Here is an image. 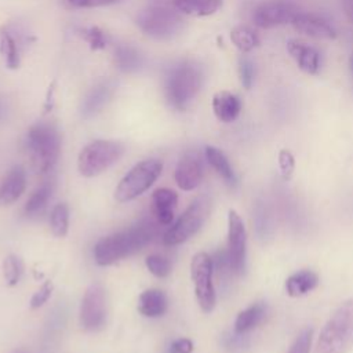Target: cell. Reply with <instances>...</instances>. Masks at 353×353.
<instances>
[{
  "label": "cell",
  "instance_id": "cell-1",
  "mask_svg": "<svg viewBox=\"0 0 353 353\" xmlns=\"http://www.w3.org/2000/svg\"><path fill=\"white\" fill-rule=\"evenodd\" d=\"M156 234L152 219L142 218L128 229L102 237L94 245V259L99 266L113 265L148 245Z\"/></svg>",
  "mask_w": 353,
  "mask_h": 353
},
{
  "label": "cell",
  "instance_id": "cell-2",
  "mask_svg": "<svg viewBox=\"0 0 353 353\" xmlns=\"http://www.w3.org/2000/svg\"><path fill=\"white\" fill-rule=\"evenodd\" d=\"M203 81V68L197 62L186 59L172 65L164 81L167 102L176 110H185L199 94Z\"/></svg>",
  "mask_w": 353,
  "mask_h": 353
},
{
  "label": "cell",
  "instance_id": "cell-3",
  "mask_svg": "<svg viewBox=\"0 0 353 353\" xmlns=\"http://www.w3.org/2000/svg\"><path fill=\"white\" fill-rule=\"evenodd\" d=\"M353 347V298L331 314L320 331L313 353H349Z\"/></svg>",
  "mask_w": 353,
  "mask_h": 353
},
{
  "label": "cell",
  "instance_id": "cell-4",
  "mask_svg": "<svg viewBox=\"0 0 353 353\" xmlns=\"http://www.w3.org/2000/svg\"><path fill=\"white\" fill-rule=\"evenodd\" d=\"M26 146L37 172L46 174L54 168L61 152V135L48 121H37L26 134Z\"/></svg>",
  "mask_w": 353,
  "mask_h": 353
},
{
  "label": "cell",
  "instance_id": "cell-5",
  "mask_svg": "<svg viewBox=\"0 0 353 353\" xmlns=\"http://www.w3.org/2000/svg\"><path fill=\"white\" fill-rule=\"evenodd\" d=\"M138 28L149 37L160 41L175 39L183 29V18L176 8L167 6H149L137 14Z\"/></svg>",
  "mask_w": 353,
  "mask_h": 353
},
{
  "label": "cell",
  "instance_id": "cell-6",
  "mask_svg": "<svg viewBox=\"0 0 353 353\" xmlns=\"http://www.w3.org/2000/svg\"><path fill=\"white\" fill-rule=\"evenodd\" d=\"M123 153L124 146L120 142L97 139L84 146L80 152L77 159L79 172L87 178L97 176L119 161Z\"/></svg>",
  "mask_w": 353,
  "mask_h": 353
},
{
  "label": "cell",
  "instance_id": "cell-7",
  "mask_svg": "<svg viewBox=\"0 0 353 353\" xmlns=\"http://www.w3.org/2000/svg\"><path fill=\"white\" fill-rule=\"evenodd\" d=\"M163 163L157 159H148L135 164L119 182L114 190V199L119 203H127L146 192L160 176Z\"/></svg>",
  "mask_w": 353,
  "mask_h": 353
},
{
  "label": "cell",
  "instance_id": "cell-8",
  "mask_svg": "<svg viewBox=\"0 0 353 353\" xmlns=\"http://www.w3.org/2000/svg\"><path fill=\"white\" fill-rule=\"evenodd\" d=\"M211 210V201L207 196L196 197L183 214L171 225L163 234V243L165 245H178L189 240L205 222Z\"/></svg>",
  "mask_w": 353,
  "mask_h": 353
},
{
  "label": "cell",
  "instance_id": "cell-9",
  "mask_svg": "<svg viewBox=\"0 0 353 353\" xmlns=\"http://www.w3.org/2000/svg\"><path fill=\"white\" fill-rule=\"evenodd\" d=\"M212 258L205 252H197L190 262V277L194 283V292L199 306L204 313L215 307V290L212 284Z\"/></svg>",
  "mask_w": 353,
  "mask_h": 353
},
{
  "label": "cell",
  "instance_id": "cell-10",
  "mask_svg": "<svg viewBox=\"0 0 353 353\" xmlns=\"http://www.w3.org/2000/svg\"><path fill=\"white\" fill-rule=\"evenodd\" d=\"M106 324V292L101 283L91 284L81 299L80 325L85 331H99Z\"/></svg>",
  "mask_w": 353,
  "mask_h": 353
},
{
  "label": "cell",
  "instance_id": "cell-11",
  "mask_svg": "<svg viewBox=\"0 0 353 353\" xmlns=\"http://www.w3.org/2000/svg\"><path fill=\"white\" fill-rule=\"evenodd\" d=\"M228 255L234 274L241 276L247 268V234L240 215L230 210L228 215Z\"/></svg>",
  "mask_w": 353,
  "mask_h": 353
},
{
  "label": "cell",
  "instance_id": "cell-12",
  "mask_svg": "<svg viewBox=\"0 0 353 353\" xmlns=\"http://www.w3.org/2000/svg\"><path fill=\"white\" fill-rule=\"evenodd\" d=\"M299 11L298 6L288 1H266L255 8L252 21L261 29H272L291 23Z\"/></svg>",
  "mask_w": 353,
  "mask_h": 353
},
{
  "label": "cell",
  "instance_id": "cell-13",
  "mask_svg": "<svg viewBox=\"0 0 353 353\" xmlns=\"http://www.w3.org/2000/svg\"><path fill=\"white\" fill-rule=\"evenodd\" d=\"M203 160L196 152H186L175 168V182L182 190L196 189L203 179Z\"/></svg>",
  "mask_w": 353,
  "mask_h": 353
},
{
  "label": "cell",
  "instance_id": "cell-14",
  "mask_svg": "<svg viewBox=\"0 0 353 353\" xmlns=\"http://www.w3.org/2000/svg\"><path fill=\"white\" fill-rule=\"evenodd\" d=\"M291 25L296 32L313 39L332 40L336 37V30L334 29V26L321 15L313 12H303L301 10L291 22Z\"/></svg>",
  "mask_w": 353,
  "mask_h": 353
},
{
  "label": "cell",
  "instance_id": "cell-15",
  "mask_svg": "<svg viewBox=\"0 0 353 353\" xmlns=\"http://www.w3.org/2000/svg\"><path fill=\"white\" fill-rule=\"evenodd\" d=\"M287 50L298 68L307 74H317L320 70V52L310 44L301 40H290Z\"/></svg>",
  "mask_w": 353,
  "mask_h": 353
},
{
  "label": "cell",
  "instance_id": "cell-16",
  "mask_svg": "<svg viewBox=\"0 0 353 353\" xmlns=\"http://www.w3.org/2000/svg\"><path fill=\"white\" fill-rule=\"evenodd\" d=\"M26 188V174L23 167L14 165L0 182V207L17 201Z\"/></svg>",
  "mask_w": 353,
  "mask_h": 353
},
{
  "label": "cell",
  "instance_id": "cell-17",
  "mask_svg": "<svg viewBox=\"0 0 353 353\" xmlns=\"http://www.w3.org/2000/svg\"><path fill=\"white\" fill-rule=\"evenodd\" d=\"M113 91H114V87L110 81H102L94 85L87 92V95L81 102V106H80L81 117L91 119L95 114H98L109 103L113 95Z\"/></svg>",
  "mask_w": 353,
  "mask_h": 353
},
{
  "label": "cell",
  "instance_id": "cell-18",
  "mask_svg": "<svg viewBox=\"0 0 353 353\" xmlns=\"http://www.w3.org/2000/svg\"><path fill=\"white\" fill-rule=\"evenodd\" d=\"M178 196L174 190L161 188L154 190L152 196V211L159 225L168 226L174 219V208L176 207Z\"/></svg>",
  "mask_w": 353,
  "mask_h": 353
},
{
  "label": "cell",
  "instance_id": "cell-19",
  "mask_svg": "<svg viewBox=\"0 0 353 353\" xmlns=\"http://www.w3.org/2000/svg\"><path fill=\"white\" fill-rule=\"evenodd\" d=\"M212 110L218 120L230 123L236 120L241 112V101L229 91H219L212 98Z\"/></svg>",
  "mask_w": 353,
  "mask_h": 353
},
{
  "label": "cell",
  "instance_id": "cell-20",
  "mask_svg": "<svg viewBox=\"0 0 353 353\" xmlns=\"http://www.w3.org/2000/svg\"><path fill=\"white\" fill-rule=\"evenodd\" d=\"M167 310V298L161 290L150 288L143 291L138 299V312L150 319L160 317Z\"/></svg>",
  "mask_w": 353,
  "mask_h": 353
},
{
  "label": "cell",
  "instance_id": "cell-21",
  "mask_svg": "<svg viewBox=\"0 0 353 353\" xmlns=\"http://www.w3.org/2000/svg\"><path fill=\"white\" fill-rule=\"evenodd\" d=\"M143 55L131 44H119L114 48V65L123 73H135L143 66Z\"/></svg>",
  "mask_w": 353,
  "mask_h": 353
},
{
  "label": "cell",
  "instance_id": "cell-22",
  "mask_svg": "<svg viewBox=\"0 0 353 353\" xmlns=\"http://www.w3.org/2000/svg\"><path fill=\"white\" fill-rule=\"evenodd\" d=\"M317 284H319V276L313 270L303 269L291 274L285 280V291L290 296L298 298L314 290Z\"/></svg>",
  "mask_w": 353,
  "mask_h": 353
},
{
  "label": "cell",
  "instance_id": "cell-23",
  "mask_svg": "<svg viewBox=\"0 0 353 353\" xmlns=\"http://www.w3.org/2000/svg\"><path fill=\"white\" fill-rule=\"evenodd\" d=\"M266 316V305L263 302H255L247 309L241 310L234 321V331L247 334L252 328L258 327Z\"/></svg>",
  "mask_w": 353,
  "mask_h": 353
},
{
  "label": "cell",
  "instance_id": "cell-24",
  "mask_svg": "<svg viewBox=\"0 0 353 353\" xmlns=\"http://www.w3.org/2000/svg\"><path fill=\"white\" fill-rule=\"evenodd\" d=\"M172 6L185 15L207 17L221 8L222 0H172Z\"/></svg>",
  "mask_w": 353,
  "mask_h": 353
},
{
  "label": "cell",
  "instance_id": "cell-25",
  "mask_svg": "<svg viewBox=\"0 0 353 353\" xmlns=\"http://www.w3.org/2000/svg\"><path fill=\"white\" fill-rule=\"evenodd\" d=\"M205 159L210 163V165L218 172V175L229 186H234L237 183L236 175L233 172V168H232L228 157L223 154L222 150H219L215 146H207L205 148Z\"/></svg>",
  "mask_w": 353,
  "mask_h": 353
},
{
  "label": "cell",
  "instance_id": "cell-26",
  "mask_svg": "<svg viewBox=\"0 0 353 353\" xmlns=\"http://www.w3.org/2000/svg\"><path fill=\"white\" fill-rule=\"evenodd\" d=\"M52 190H54L52 182H50V181L43 182L28 199V201L25 204V214L32 218L43 214V211L46 210V207L52 196Z\"/></svg>",
  "mask_w": 353,
  "mask_h": 353
},
{
  "label": "cell",
  "instance_id": "cell-27",
  "mask_svg": "<svg viewBox=\"0 0 353 353\" xmlns=\"http://www.w3.org/2000/svg\"><path fill=\"white\" fill-rule=\"evenodd\" d=\"M254 222H255V233L261 241H266L272 239L273 234V218L269 210V205L265 200H256L254 210Z\"/></svg>",
  "mask_w": 353,
  "mask_h": 353
},
{
  "label": "cell",
  "instance_id": "cell-28",
  "mask_svg": "<svg viewBox=\"0 0 353 353\" xmlns=\"http://www.w3.org/2000/svg\"><path fill=\"white\" fill-rule=\"evenodd\" d=\"M0 54L8 69L19 68V44L7 28L0 29Z\"/></svg>",
  "mask_w": 353,
  "mask_h": 353
},
{
  "label": "cell",
  "instance_id": "cell-29",
  "mask_svg": "<svg viewBox=\"0 0 353 353\" xmlns=\"http://www.w3.org/2000/svg\"><path fill=\"white\" fill-rule=\"evenodd\" d=\"M230 40L241 52H248L259 44L258 34L247 26L234 28L230 32Z\"/></svg>",
  "mask_w": 353,
  "mask_h": 353
},
{
  "label": "cell",
  "instance_id": "cell-30",
  "mask_svg": "<svg viewBox=\"0 0 353 353\" xmlns=\"http://www.w3.org/2000/svg\"><path fill=\"white\" fill-rule=\"evenodd\" d=\"M50 228L54 236H66L69 228V207L66 203H59L52 208L50 214Z\"/></svg>",
  "mask_w": 353,
  "mask_h": 353
},
{
  "label": "cell",
  "instance_id": "cell-31",
  "mask_svg": "<svg viewBox=\"0 0 353 353\" xmlns=\"http://www.w3.org/2000/svg\"><path fill=\"white\" fill-rule=\"evenodd\" d=\"M22 274V265L17 255H8L3 261V276L6 283L12 287L17 285Z\"/></svg>",
  "mask_w": 353,
  "mask_h": 353
},
{
  "label": "cell",
  "instance_id": "cell-32",
  "mask_svg": "<svg viewBox=\"0 0 353 353\" xmlns=\"http://www.w3.org/2000/svg\"><path fill=\"white\" fill-rule=\"evenodd\" d=\"M80 36L90 44V48L97 51L106 47L109 43L108 34L98 26H90L80 30Z\"/></svg>",
  "mask_w": 353,
  "mask_h": 353
},
{
  "label": "cell",
  "instance_id": "cell-33",
  "mask_svg": "<svg viewBox=\"0 0 353 353\" xmlns=\"http://www.w3.org/2000/svg\"><path fill=\"white\" fill-rule=\"evenodd\" d=\"M145 265L148 268V270L159 277V279H164L171 273V263L167 258L161 256V255H149L145 261Z\"/></svg>",
  "mask_w": 353,
  "mask_h": 353
},
{
  "label": "cell",
  "instance_id": "cell-34",
  "mask_svg": "<svg viewBox=\"0 0 353 353\" xmlns=\"http://www.w3.org/2000/svg\"><path fill=\"white\" fill-rule=\"evenodd\" d=\"M250 345V339L245 334H240V332H236L234 330L230 331V332H226L223 336H222V346L229 350V352H233V353H237V352H243L244 349H247Z\"/></svg>",
  "mask_w": 353,
  "mask_h": 353
},
{
  "label": "cell",
  "instance_id": "cell-35",
  "mask_svg": "<svg viewBox=\"0 0 353 353\" xmlns=\"http://www.w3.org/2000/svg\"><path fill=\"white\" fill-rule=\"evenodd\" d=\"M255 65L251 59L248 58H240L239 61V74H240V81L245 90H250L254 84L255 80Z\"/></svg>",
  "mask_w": 353,
  "mask_h": 353
},
{
  "label": "cell",
  "instance_id": "cell-36",
  "mask_svg": "<svg viewBox=\"0 0 353 353\" xmlns=\"http://www.w3.org/2000/svg\"><path fill=\"white\" fill-rule=\"evenodd\" d=\"M312 339H313V328H305L295 338L294 343L291 345L287 353H309L312 347Z\"/></svg>",
  "mask_w": 353,
  "mask_h": 353
},
{
  "label": "cell",
  "instance_id": "cell-37",
  "mask_svg": "<svg viewBox=\"0 0 353 353\" xmlns=\"http://www.w3.org/2000/svg\"><path fill=\"white\" fill-rule=\"evenodd\" d=\"M52 292V283L51 281H46L32 296L30 299V307L32 309H39L40 306H43L47 299L51 296Z\"/></svg>",
  "mask_w": 353,
  "mask_h": 353
},
{
  "label": "cell",
  "instance_id": "cell-38",
  "mask_svg": "<svg viewBox=\"0 0 353 353\" xmlns=\"http://www.w3.org/2000/svg\"><path fill=\"white\" fill-rule=\"evenodd\" d=\"M279 164H280V170H281V175L284 179H290L295 167V161H294V156L291 154V152L288 150H281L279 154Z\"/></svg>",
  "mask_w": 353,
  "mask_h": 353
},
{
  "label": "cell",
  "instance_id": "cell-39",
  "mask_svg": "<svg viewBox=\"0 0 353 353\" xmlns=\"http://www.w3.org/2000/svg\"><path fill=\"white\" fill-rule=\"evenodd\" d=\"M121 0H65V3L73 8H95L116 4Z\"/></svg>",
  "mask_w": 353,
  "mask_h": 353
},
{
  "label": "cell",
  "instance_id": "cell-40",
  "mask_svg": "<svg viewBox=\"0 0 353 353\" xmlns=\"http://www.w3.org/2000/svg\"><path fill=\"white\" fill-rule=\"evenodd\" d=\"M193 352V343L190 339L179 338L175 339L170 345V353H192Z\"/></svg>",
  "mask_w": 353,
  "mask_h": 353
},
{
  "label": "cell",
  "instance_id": "cell-41",
  "mask_svg": "<svg viewBox=\"0 0 353 353\" xmlns=\"http://www.w3.org/2000/svg\"><path fill=\"white\" fill-rule=\"evenodd\" d=\"M342 7L346 18L353 23V0H342Z\"/></svg>",
  "mask_w": 353,
  "mask_h": 353
},
{
  "label": "cell",
  "instance_id": "cell-42",
  "mask_svg": "<svg viewBox=\"0 0 353 353\" xmlns=\"http://www.w3.org/2000/svg\"><path fill=\"white\" fill-rule=\"evenodd\" d=\"M8 113V102L4 97L0 95V123L4 121V119L7 117Z\"/></svg>",
  "mask_w": 353,
  "mask_h": 353
},
{
  "label": "cell",
  "instance_id": "cell-43",
  "mask_svg": "<svg viewBox=\"0 0 353 353\" xmlns=\"http://www.w3.org/2000/svg\"><path fill=\"white\" fill-rule=\"evenodd\" d=\"M349 66H350V70H352V73H353V54H352V57H350V59H349Z\"/></svg>",
  "mask_w": 353,
  "mask_h": 353
},
{
  "label": "cell",
  "instance_id": "cell-44",
  "mask_svg": "<svg viewBox=\"0 0 353 353\" xmlns=\"http://www.w3.org/2000/svg\"><path fill=\"white\" fill-rule=\"evenodd\" d=\"M17 353H23V352H17Z\"/></svg>",
  "mask_w": 353,
  "mask_h": 353
}]
</instances>
